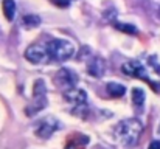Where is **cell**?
<instances>
[{
    "label": "cell",
    "instance_id": "6da1fadb",
    "mask_svg": "<svg viewBox=\"0 0 160 149\" xmlns=\"http://www.w3.org/2000/svg\"><path fill=\"white\" fill-rule=\"evenodd\" d=\"M143 132V126L138 120L135 118H128L123 120L117 124L115 127V135L117 140L123 145V146H134L137 145V142L140 140Z\"/></svg>",
    "mask_w": 160,
    "mask_h": 149
},
{
    "label": "cell",
    "instance_id": "7a4b0ae2",
    "mask_svg": "<svg viewBox=\"0 0 160 149\" xmlns=\"http://www.w3.org/2000/svg\"><path fill=\"white\" fill-rule=\"evenodd\" d=\"M47 106V87L42 79H36L33 86V99L25 107L27 117H34L38 112H41Z\"/></svg>",
    "mask_w": 160,
    "mask_h": 149
},
{
    "label": "cell",
    "instance_id": "3957f363",
    "mask_svg": "<svg viewBox=\"0 0 160 149\" xmlns=\"http://www.w3.org/2000/svg\"><path fill=\"white\" fill-rule=\"evenodd\" d=\"M47 53H48L50 59L62 62L73 56L75 47L72 42H68L65 39H52L47 42Z\"/></svg>",
    "mask_w": 160,
    "mask_h": 149
},
{
    "label": "cell",
    "instance_id": "277c9868",
    "mask_svg": "<svg viewBox=\"0 0 160 149\" xmlns=\"http://www.w3.org/2000/svg\"><path fill=\"white\" fill-rule=\"evenodd\" d=\"M54 84L65 92V90H68V89H72L78 84V76L70 68H61V70L56 72Z\"/></svg>",
    "mask_w": 160,
    "mask_h": 149
},
{
    "label": "cell",
    "instance_id": "5b68a950",
    "mask_svg": "<svg viewBox=\"0 0 160 149\" xmlns=\"http://www.w3.org/2000/svg\"><path fill=\"white\" fill-rule=\"evenodd\" d=\"M58 129H59V121L56 118H53V117H47V118H42L38 123V126L34 127V132L41 138H48Z\"/></svg>",
    "mask_w": 160,
    "mask_h": 149
},
{
    "label": "cell",
    "instance_id": "8992f818",
    "mask_svg": "<svg viewBox=\"0 0 160 149\" xmlns=\"http://www.w3.org/2000/svg\"><path fill=\"white\" fill-rule=\"evenodd\" d=\"M121 70H123V73H126V75H129V76L140 78V79H143V81L149 82L151 86H156V84L148 78L145 67H143L138 61H128V62H124V64H123V67H121Z\"/></svg>",
    "mask_w": 160,
    "mask_h": 149
},
{
    "label": "cell",
    "instance_id": "52a82bcc",
    "mask_svg": "<svg viewBox=\"0 0 160 149\" xmlns=\"http://www.w3.org/2000/svg\"><path fill=\"white\" fill-rule=\"evenodd\" d=\"M64 99L68 104H72L75 109H78V107L86 106V102H87V93L84 90L78 89V87H72V89H68V90L64 92Z\"/></svg>",
    "mask_w": 160,
    "mask_h": 149
},
{
    "label": "cell",
    "instance_id": "ba28073f",
    "mask_svg": "<svg viewBox=\"0 0 160 149\" xmlns=\"http://www.w3.org/2000/svg\"><path fill=\"white\" fill-rule=\"evenodd\" d=\"M25 57L33 62V64H45L50 57H48V53H47V48H42L41 45L38 44H33L30 45L27 51H25Z\"/></svg>",
    "mask_w": 160,
    "mask_h": 149
},
{
    "label": "cell",
    "instance_id": "9c48e42d",
    "mask_svg": "<svg viewBox=\"0 0 160 149\" xmlns=\"http://www.w3.org/2000/svg\"><path fill=\"white\" fill-rule=\"evenodd\" d=\"M87 72L93 78H101L104 75V72H106V62H104V59L100 57V56L92 57L89 61V64H87Z\"/></svg>",
    "mask_w": 160,
    "mask_h": 149
},
{
    "label": "cell",
    "instance_id": "30bf717a",
    "mask_svg": "<svg viewBox=\"0 0 160 149\" xmlns=\"http://www.w3.org/2000/svg\"><path fill=\"white\" fill-rule=\"evenodd\" d=\"M107 93L113 98H121L126 93V87L118 82H109L107 84Z\"/></svg>",
    "mask_w": 160,
    "mask_h": 149
},
{
    "label": "cell",
    "instance_id": "8fae6325",
    "mask_svg": "<svg viewBox=\"0 0 160 149\" xmlns=\"http://www.w3.org/2000/svg\"><path fill=\"white\" fill-rule=\"evenodd\" d=\"M2 6H3L5 17L11 22V20L14 19V16H16V2H14V0H3Z\"/></svg>",
    "mask_w": 160,
    "mask_h": 149
},
{
    "label": "cell",
    "instance_id": "7c38bea8",
    "mask_svg": "<svg viewBox=\"0 0 160 149\" xmlns=\"http://www.w3.org/2000/svg\"><path fill=\"white\" fill-rule=\"evenodd\" d=\"M39 23H41V17L36 16V14H27V16L22 17V25L25 28H28V30L30 28H36Z\"/></svg>",
    "mask_w": 160,
    "mask_h": 149
},
{
    "label": "cell",
    "instance_id": "4fadbf2b",
    "mask_svg": "<svg viewBox=\"0 0 160 149\" xmlns=\"http://www.w3.org/2000/svg\"><path fill=\"white\" fill-rule=\"evenodd\" d=\"M145 92H143V89H140V87H135V89H132V102L135 104V106H142L143 102H145Z\"/></svg>",
    "mask_w": 160,
    "mask_h": 149
},
{
    "label": "cell",
    "instance_id": "5bb4252c",
    "mask_svg": "<svg viewBox=\"0 0 160 149\" xmlns=\"http://www.w3.org/2000/svg\"><path fill=\"white\" fill-rule=\"evenodd\" d=\"M115 28L117 30H120V31H123V33H128V34H137L138 31H137V28L134 27V25H131V23H115Z\"/></svg>",
    "mask_w": 160,
    "mask_h": 149
},
{
    "label": "cell",
    "instance_id": "9a60e30c",
    "mask_svg": "<svg viewBox=\"0 0 160 149\" xmlns=\"http://www.w3.org/2000/svg\"><path fill=\"white\" fill-rule=\"evenodd\" d=\"M148 149H160V142L159 140L151 142V143H149V146H148Z\"/></svg>",
    "mask_w": 160,
    "mask_h": 149
},
{
    "label": "cell",
    "instance_id": "2e32d148",
    "mask_svg": "<svg viewBox=\"0 0 160 149\" xmlns=\"http://www.w3.org/2000/svg\"><path fill=\"white\" fill-rule=\"evenodd\" d=\"M65 149H76V146H75V143H68Z\"/></svg>",
    "mask_w": 160,
    "mask_h": 149
},
{
    "label": "cell",
    "instance_id": "e0dca14e",
    "mask_svg": "<svg viewBox=\"0 0 160 149\" xmlns=\"http://www.w3.org/2000/svg\"><path fill=\"white\" fill-rule=\"evenodd\" d=\"M159 16H160V11H159Z\"/></svg>",
    "mask_w": 160,
    "mask_h": 149
},
{
    "label": "cell",
    "instance_id": "ac0fdd59",
    "mask_svg": "<svg viewBox=\"0 0 160 149\" xmlns=\"http://www.w3.org/2000/svg\"><path fill=\"white\" fill-rule=\"evenodd\" d=\"M159 132H160V127H159Z\"/></svg>",
    "mask_w": 160,
    "mask_h": 149
}]
</instances>
